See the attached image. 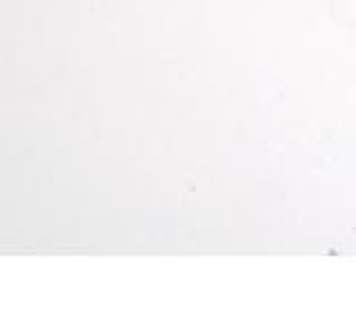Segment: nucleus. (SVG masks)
Masks as SVG:
<instances>
[]
</instances>
